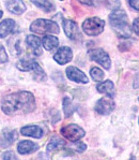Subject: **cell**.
<instances>
[{
    "instance_id": "19",
    "label": "cell",
    "mask_w": 139,
    "mask_h": 160,
    "mask_svg": "<svg viewBox=\"0 0 139 160\" xmlns=\"http://www.w3.org/2000/svg\"><path fill=\"white\" fill-rule=\"evenodd\" d=\"M2 139L4 141V146H9L17 139V133L15 130H9L6 129L2 132Z\"/></svg>"
},
{
    "instance_id": "9",
    "label": "cell",
    "mask_w": 139,
    "mask_h": 160,
    "mask_svg": "<svg viewBox=\"0 0 139 160\" xmlns=\"http://www.w3.org/2000/svg\"><path fill=\"white\" fill-rule=\"evenodd\" d=\"M63 29L64 32L70 38L71 40H80L81 39V33H80L78 26L75 22L70 21V19H64L63 21Z\"/></svg>"
},
{
    "instance_id": "22",
    "label": "cell",
    "mask_w": 139,
    "mask_h": 160,
    "mask_svg": "<svg viewBox=\"0 0 139 160\" xmlns=\"http://www.w3.org/2000/svg\"><path fill=\"white\" fill-rule=\"evenodd\" d=\"M63 111H64V114L67 117H70L73 114V112H74V107L72 104V101L67 97H65L63 99Z\"/></svg>"
},
{
    "instance_id": "18",
    "label": "cell",
    "mask_w": 139,
    "mask_h": 160,
    "mask_svg": "<svg viewBox=\"0 0 139 160\" xmlns=\"http://www.w3.org/2000/svg\"><path fill=\"white\" fill-rule=\"evenodd\" d=\"M42 44L46 51H52L53 48H56L59 44V40L58 38H56L55 36H45L42 40Z\"/></svg>"
},
{
    "instance_id": "23",
    "label": "cell",
    "mask_w": 139,
    "mask_h": 160,
    "mask_svg": "<svg viewBox=\"0 0 139 160\" xmlns=\"http://www.w3.org/2000/svg\"><path fill=\"white\" fill-rule=\"evenodd\" d=\"M90 75H91V78H93L94 81H96V82H101L104 78V72L97 67H93L90 70Z\"/></svg>"
},
{
    "instance_id": "25",
    "label": "cell",
    "mask_w": 139,
    "mask_h": 160,
    "mask_svg": "<svg viewBox=\"0 0 139 160\" xmlns=\"http://www.w3.org/2000/svg\"><path fill=\"white\" fill-rule=\"evenodd\" d=\"M2 159L3 160H16V156L13 152H6L2 155Z\"/></svg>"
},
{
    "instance_id": "5",
    "label": "cell",
    "mask_w": 139,
    "mask_h": 160,
    "mask_svg": "<svg viewBox=\"0 0 139 160\" xmlns=\"http://www.w3.org/2000/svg\"><path fill=\"white\" fill-rule=\"evenodd\" d=\"M17 68L21 71H33L35 74V78L39 80H44L46 78L45 73H44L43 69L39 66L38 62H35L32 59H23L17 63Z\"/></svg>"
},
{
    "instance_id": "15",
    "label": "cell",
    "mask_w": 139,
    "mask_h": 160,
    "mask_svg": "<svg viewBox=\"0 0 139 160\" xmlns=\"http://www.w3.org/2000/svg\"><path fill=\"white\" fill-rule=\"evenodd\" d=\"M7 7L11 13L16 14V15H19L26 11V6L23 0H11Z\"/></svg>"
},
{
    "instance_id": "16",
    "label": "cell",
    "mask_w": 139,
    "mask_h": 160,
    "mask_svg": "<svg viewBox=\"0 0 139 160\" xmlns=\"http://www.w3.org/2000/svg\"><path fill=\"white\" fill-rule=\"evenodd\" d=\"M14 27H15V22L13 19L8 18L1 22L0 23V38H6L14 30Z\"/></svg>"
},
{
    "instance_id": "30",
    "label": "cell",
    "mask_w": 139,
    "mask_h": 160,
    "mask_svg": "<svg viewBox=\"0 0 139 160\" xmlns=\"http://www.w3.org/2000/svg\"><path fill=\"white\" fill-rule=\"evenodd\" d=\"M139 87V73L135 75V82H134V88Z\"/></svg>"
},
{
    "instance_id": "14",
    "label": "cell",
    "mask_w": 139,
    "mask_h": 160,
    "mask_svg": "<svg viewBox=\"0 0 139 160\" xmlns=\"http://www.w3.org/2000/svg\"><path fill=\"white\" fill-rule=\"evenodd\" d=\"M21 133L23 135H27V137H32L35 139H40L43 137V130L39 126H26L21 129Z\"/></svg>"
},
{
    "instance_id": "21",
    "label": "cell",
    "mask_w": 139,
    "mask_h": 160,
    "mask_svg": "<svg viewBox=\"0 0 139 160\" xmlns=\"http://www.w3.org/2000/svg\"><path fill=\"white\" fill-rule=\"evenodd\" d=\"M30 1L32 2L33 4H35L38 8L42 9L43 11H45V12H50L55 9L53 6L48 0H30Z\"/></svg>"
},
{
    "instance_id": "12",
    "label": "cell",
    "mask_w": 139,
    "mask_h": 160,
    "mask_svg": "<svg viewBox=\"0 0 139 160\" xmlns=\"http://www.w3.org/2000/svg\"><path fill=\"white\" fill-rule=\"evenodd\" d=\"M26 42L28 44V46L31 48L32 53L36 56L42 55V48H41V40L36 36H28L26 39Z\"/></svg>"
},
{
    "instance_id": "17",
    "label": "cell",
    "mask_w": 139,
    "mask_h": 160,
    "mask_svg": "<svg viewBox=\"0 0 139 160\" xmlns=\"http://www.w3.org/2000/svg\"><path fill=\"white\" fill-rule=\"evenodd\" d=\"M96 89L99 92L106 93V95H108V97H111V98H113V96L114 93V86L111 81H105V82L100 83V84L96 86Z\"/></svg>"
},
{
    "instance_id": "3",
    "label": "cell",
    "mask_w": 139,
    "mask_h": 160,
    "mask_svg": "<svg viewBox=\"0 0 139 160\" xmlns=\"http://www.w3.org/2000/svg\"><path fill=\"white\" fill-rule=\"evenodd\" d=\"M32 32L43 34V33H59V26L49 19L40 18L33 22L30 26Z\"/></svg>"
},
{
    "instance_id": "2",
    "label": "cell",
    "mask_w": 139,
    "mask_h": 160,
    "mask_svg": "<svg viewBox=\"0 0 139 160\" xmlns=\"http://www.w3.org/2000/svg\"><path fill=\"white\" fill-rule=\"evenodd\" d=\"M109 23L121 38H130L131 30L127 24V15L124 11L114 10L109 15Z\"/></svg>"
},
{
    "instance_id": "28",
    "label": "cell",
    "mask_w": 139,
    "mask_h": 160,
    "mask_svg": "<svg viewBox=\"0 0 139 160\" xmlns=\"http://www.w3.org/2000/svg\"><path fill=\"white\" fill-rule=\"evenodd\" d=\"M86 144L84 143H80V142H78V143L76 144V151L77 152H84L85 149H86Z\"/></svg>"
},
{
    "instance_id": "32",
    "label": "cell",
    "mask_w": 139,
    "mask_h": 160,
    "mask_svg": "<svg viewBox=\"0 0 139 160\" xmlns=\"http://www.w3.org/2000/svg\"><path fill=\"white\" fill-rule=\"evenodd\" d=\"M131 160H134V159H131Z\"/></svg>"
},
{
    "instance_id": "1",
    "label": "cell",
    "mask_w": 139,
    "mask_h": 160,
    "mask_svg": "<svg viewBox=\"0 0 139 160\" xmlns=\"http://www.w3.org/2000/svg\"><path fill=\"white\" fill-rule=\"evenodd\" d=\"M35 97L29 92L10 93L2 100V111L7 115L27 114L35 110Z\"/></svg>"
},
{
    "instance_id": "10",
    "label": "cell",
    "mask_w": 139,
    "mask_h": 160,
    "mask_svg": "<svg viewBox=\"0 0 139 160\" xmlns=\"http://www.w3.org/2000/svg\"><path fill=\"white\" fill-rule=\"evenodd\" d=\"M73 58V52L69 46H62L57 51V53L53 56V59L57 61L59 65H65L70 62Z\"/></svg>"
},
{
    "instance_id": "26",
    "label": "cell",
    "mask_w": 139,
    "mask_h": 160,
    "mask_svg": "<svg viewBox=\"0 0 139 160\" xmlns=\"http://www.w3.org/2000/svg\"><path fill=\"white\" fill-rule=\"evenodd\" d=\"M133 30L134 32H135L136 34H138L139 36V17L136 19H134L133 22Z\"/></svg>"
},
{
    "instance_id": "29",
    "label": "cell",
    "mask_w": 139,
    "mask_h": 160,
    "mask_svg": "<svg viewBox=\"0 0 139 160\" xmlns=\"http://www.w3.org/2000/svg\"><path fill=\"white\" fill-rule=\"evenodd\" d=\"M81 3H85V4H88V6H92V4H94V2H95V0H79Z\"/></svg>"
},
{
    "instance_id": "27",
    "label": "cell",
    "mask_w": 139,
    "mask_h": 160,
    "mask_svg": "<svg viewBox=\"0 0 139 160\" xmlns=\"http://www.w3.org/2000/svg\"><path fill=\"white\" fill-rule=\"evenodd\" d=\"M128 3L133 9L139 11V0H128Z\"/></svg>"
},
{
    "instance_id": "11",
    "label": "cell",
    "mask_w": 139,
    "mask_h": 160,
    "mask_svg": "<svg viewBox=\"0 0 139 160\" xmlns=\"http://www.w3.org/2000/svg\"><path fill=\"white\" fill-rule=\"evenodd\" d=\"M65 72H67V76L69 78V80L73 81V82L84 83V84H86V83L89 82L87 75L76 67H69Z\"/></svg>"
},
{
    "instance_id": "20",
    "label": "cell",
    "mask_w": 139,
    "mask_h": 160,
    "mask_svg": "<svg viewBox=\"0 0 139 160\" xmlns=\"http://www.w3.org/2000/svg\"><path fill=\"white\" fill-rule=\"evenodd\" d=\"M64 145H65V142L63 141V140H61L57 137H53L52 138V140H50L49 143L47 145V151L53 152V151H56V149H60V148H62Z\"/></svg>"
},
{
    "instance_id": "4",
    "label": "cell",
    "mask_w": 139,
    "mask_h": 160,
    "mask_svg": "<svg viewBox=\"0 0 139 160\" xmlns=\"http://www.w3.org/2000/svg\"><path fill=\"white\" fill-rule=\"evenodd\" d=\"M105 22L99 17H90L82 23V30L88 36H97L104 30Z\"/></svg>"
},
{
    "instance_id": "8",
    "label": "cell",
    "mask_w": 139,
    "mask_h": 160,
    "mask_svg": "<svg viewBox=\"0 0 139 160\" xmlns=\"http://www.w3.org/2000/svg\"><path fill=\"white\" fill-rule=\"evenodd\" d=\"M114 109V101L111 97L101 98L95 104V111L101 115H108Z\"/></svg>"
},
{
    "instance_id": "6",
    "label": "cell",
    "mask_w": 139,
    "mask_h": 160,
    "mask_svg": "<svg viewBox=\"0 0 139 160\" xmlns=\"http://www.w3.org/2000/svg\"><path fill=\"white\" fill-rule=\"evenodd\" d=\"M61 134L71 142H77L85 135V130L75 124H71L61 129Z\"/></svg>"
},
{
    "instance_id": "13",
    "label": "cell",
    "mask_w": 139,
    "mask_h": 160,
    "mask_svg": "<svg viewBox=\"0 0 139 160\" xmlns=\"http://www.w3.org/2000/svg\"><path fill=\"white\" fill-rule=\"evenodd\" d=\"M38 148H39L38 144H35V142H31V141H21L17 145L18 152L21 155L31 154V152H35Z\"/></svg>"
},
{
    "instance_id": "31",
    "label": "cell",
    "mask_w": 139,
    "mask_h": 160,
    "mask_svg": "<svg viewBox=\"0 0 139 160\" xmlns=\"http://www.w3.org/2000/svg\"><path fill=\"white\" fill-rule=\"evenodd\" d=\"M2 15H3V12L0 11V18H1V17H2Z\"/></svg>"
},
{
    "instance_id": "7",
    "label": "cell",
    "mask_w": 139,
    "mask_h": 160,
    "mask_svg": "<svg viewBox=\"0 0 139 160\" xmlns=\"http://www.w3.org/2000/svg\"><path fill=\"white\" fill-rule=\"evenodd\" d=\"M89 57L107 70L110 68V58L108 54L102 48H94V50L89 51Z\"/></svg>"
},
{
    "instance_id": "24",
    "label": "cell",
    "mask_w": 139,
    "mask_h": 160,
    "mask_svg": "<svg viewBox=\"0 0 139 160\" xmlns=\"http://www.w3.org/2000/svg\"><path fill=\"white\" fill-rule=\"evenodd\" d=\"M8 61V55L3 46L0 45V63H4Z\"/></svg>"
}]
</instances>
